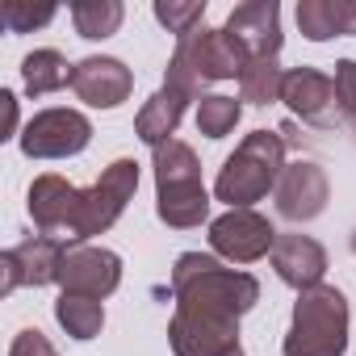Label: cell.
Wrapping results in <instances>:
<instances>
[{"mask_svg": "<svg viewBox=\"0 0 356 356\" xmlns=\"http://www.w3.org/2000/svg\"><path fill=\"white\" fill-rule=\"evenodd\" d=\"M72 88L84 105L92 109H113L130 97L134 88V76L122 59H109V55H92V59H80L76 72H72Z\"/></svg>", "mask_w": 356, "mask_h": 356, "instance_id": "5bb4252c", "label": "cell"}, {"mask_svg": "<svg viewBox=\"0 0 356 356\" xmlns=\"http://www.w3.org/2000/svg\"><path fill=\"white\" fill-rule=\"evenodd\" d=\"M55 318H59V327H63L72 339H92V335H101V327H105L101 302H97V298H80V293H63V298L55 302Z\"/></svg>", "mask_w": 356, "mask_h": 356, "instance_id": "44dd1931", "label": "cell"}, {"mask_svg": "<svg viewBox=\"0 0 356 356\" xmlns=\"http://www.w3.org/2000/svg\"><path fill=\"white\" fill-rule=\"evenodd\" d=\"M239 101L235 97H202V105H197V130L206 134V138H227L235 126H239Z\"/></svg>", "mask_w": 356, "mask_h": 356, "instance_id": "cb8c5ba5", "label": "cell"}, {"mask_svg": "<svg viewBox=\"0 0 356 356\" xmlns=\"http://www.w3.org/2000/svg\"><path fill=\"white\" fill-rule=\"evenodd\" d=\"M227 30L243 42V51L252 59H277L281 55V9L273 0H252L239 5L227 17Z\"/></svg>", "mask_w": 356, "mask_h": 356, "instance_id": "2e32d148", "label": "cell"}, {"mask_svg": "<svg viewBox=\"0 0 356 356\" xmlns=\"http://www.w3.org/2000/svg\"><path fill=\"white\" fill-rule=\"evenodd\" d=\"M9 356H59V352L51 348V339H47V335H42L38 327H30V331H22V335L13 339Z\"/></svg>", "mask_w": 356, "mask_h": 356, "instance_id": "83f0119b", "label": "cell"}, {"mask_svg": "<svg viewBox=\"0 0 356 356\" xmlns=\"http://www.w3.org/2000/svg\"><path fill=\"white\" fill-rule=\"evenodd\" d=\"M134 189H138V163H134V159H113V163L101 172V181H97V185L84 193V202H80V239L109 231V227L122 218L126 202L134 197Z\"/></svg>", "mask_w": 356, "mask_h": 356, "instance_id": "ba28073f", "label": "cell"}, {"mask_svg": "<svg viewBox=\"0 0 356 356\" xmlns=\"http://www.w3.org/2000/svg\"><path fill=\"white\" fill-rule=\"evenodd\" d=\"M281 172H285V138L273 130H252L235 147V155H227L214 193L231 210H252V202H260L268 189H277Z\"/></svg>", "mask_w": 356, "mask_h": 356, "instance_id": "3957f363", "label": "cell"}, {"mask_svg": "<svg viewBox=\"0 0 356 356\" xmlns=\"http://www.w3.org/2000/svg\"><path fill=\"white\" fill-rule=\"evenodd\" d=\"M248 63H252V55L243 51V42L227 26L222 30L197 26V30H189L181 42H176V55L168 63V80L163 84L176 88L185 101H193L214 80H239Z\"/></svg>", "mask_w": 356, "mask_h": 356, "instance_id": "7a4b0ae2", "label": "cell"}, {"mask_svg": "<svg viewBox=\"0 0 356 356\" xmlns=\"http://www.w3.org/2000/svg\"><path fill=\"white\" fill-rule=\"evenodd\" d=\"M92 143V126L76 109H42L22 130V151L30 159H67Z\"/></svg>", "mask_w": 356, "mask_h": 356, "instance_id": "52a82bcc", "label": "cell"}, {"mask_svg": "<svg viewBox=\"0 0 356 356\" xmlns=\"http://www.w3.org/2000/svg\"><path fill=\"white\" fill-rule=\"evenodd\" d=\"M172 293H176V306H185V310H210L227 318H239L260 302L256 277L222 268L214 256H202V252H185L176 260Z\"/></svg>", "mask_w": 356, "mask_h": 356, "instance_id": "6da1fadb", "label": "cell"}, {"mask_svg": "<svg viewBox=\"0 0 356 356\" xmlns=\"http://www.w3.org/2000/svg\"><path fill=\"white\" fill-rule=\"evenodd\" d=\"M63 293H80V298H109L122 285V260L105 248H76L63 260Z\"/></svg>", "mask_w": 356, "mask_h": 356, "instance_id": "9a60e30c", "label": "cell"}, {"mask_svg": "<svg viewBox=\"0 0 356 356\" xmlns=\"http://www.w3.org/2000/svg\"><path fill=\"white\" fill-rule=\"evenodd\" d=\"M55 17V5H22V0H5L0 5V22H5V30H13V34H30L34 26H47Z\"/></svg>", "mask_w": 356, "mask_h": 356, "instance_id": "d4e9b609", "label": "cell"}, {"mask_svg": "<svg viewBox=\"0 0 356 356\" xmlns=\"http://www.w3.org/2000/svg\"><path fill=\"white\" fill-rule=\"evenodd\" d=\"M281 101L310 126H335L343 122L339 118V105H335V80L314 72V67H293L285 72L281 80Z\"/></svg>", "mask_w": 356, "mask_h": 356, "instance_id": "4fadbf2b", "label": "cell"}, {"mask_svg": "<svg viewBox=\"0 0 356 356\" xmlns=\"http://www.w3.org/2000/svg\"><path fill=\"white\" fill-rule=\"evenodd\" d=\"M331 80H335V105H339V118L352 126V122H356V59H339Z\"/></svg>", "mask_w": 356, "mask_h": 356, "instance_id": "4316f807", "label": "cell"}, {"mask_svg": "<svg viewBox=\"0 0 356 356\" xmlns=\"http://www.w3.org/2000/svg\"><path fill=\"white\" fill-rule=\"evenodd\" d=\"M155 210L168 227H202L210 214V197L202 185V163L189 143L172 138L155 147Z\"/></svg>", "mask_w": 356, "mask_h": 356, "instance_id": "277c9868", "label": "cell"}, {"mask_svg": "<svg viewBox=\"0 0 356 356\" xmlns=\"http://www.w3.org/2000/svg\"><path fill=\"white\" fill-rule=\"evenodd\" d=\"M63 243L38 235V239H22L17 248H9L0 256V293H13L22 285H51L63 277Z\"/></svg>", "mask_w": 356, "mask_h": 356, "instance_id": "8fae6325", "label": "cell"}, {"mask_svg": "<svg viewBox=\"0 0 356 356\" xmlns=\"http://www.w3.org/2000/svg\"><path fill=\"white\" fill-rule=\"evenodd\" d=\"M168 343L176 356H227L239 348V318L176 306L168 323Z\"/></svg>", "mask_w": 356, "mask_h": 356, "instance_id": "8992f818", "label": "cell"}, {"mask_svg": "<svg viewBox=\"0 0 356 356\" xmlns=\"http://www.w3.org/2000/svg\"><path fill=\"white\" fill-rule=\"evenodd\" d=\"M80 202L84 193L72 189L63 176H38L30 185V218L55 243H80Z\"/></svg>", "mask_w": 356, "mask_h": 356, "instance_id": "9c48e42d", "label": "cell"}, {"mask_svg": "<svg viewBox=\"0 0 356 356\" xmlns=\"http://www.w3.org/2000/svg\"><path fill=\"white\" fill-rule=\"evenodd\" d=\"M210 248L235 264H252L277 248V231L256 210H231V214L210 222Z\"/></svg>", "mask_w": 356, "mask_h": 356, "instance_id": "30bf717a", "label": "cell"}, {"mask_svg": "<svg viewBox=\"0 0 356 356\" xmlns=\"http://www.w3.org/2000/svg\"><path fill=\"white\" fill-rule=\"evenodd\" d=\"M298 26H302V34L310 42L356 34V0H302L298 5Z\"/></svg>", "mask_w": 356, "mask_h": 356, "instance_id": "ac0fdd59", "label": "cell"}, {"mask_svg": "<svg viewBox=\"0 0 356 356\" xmlns=\"http://www.w3.org/2000/svg\"><path fill=\"white\" fill-rule=\"evenodd\" d=\"M72 63L59 55V51H34L26 55L22 63V80H26V92L30 97H47V92H59L63 84H72Z\"/></svg>", "mask_w": 356, "mask_h": 356, "instance_id": "ffe728a7", "label": "cell"}, {"mask_svg": "<svg viewBox=\"0 0 356 356\" xmlns=\"http://www.w3.org/2000/svg\"><path fill=\"white\" fill-rule=\"evenodd\" d=\"M227 356H243V348H235V352H227Z\"/></svg>", "mask_w": 356, "mask_h": 356, "instance_id": "f546056e", "label": "cell"}, {"mask_svg": "<svg viewBox=\"0 0 356 356\" xmlns=\"http://www.w3.org/2000/svg\"><path fill=\"white\" fill-rule=\"evenodd\" d=\"M185 97L176 92V88H159L143 109H138V118H134V134L143 138V143H151V147H163V143H172V134H176V126H181V118H185Z\"/></svg>", "mask_w": 356, "mask_h": 356, "instance_id": "d6986e66", "label": "cell"}, {"mask_svg": "<svg viewBox=\"0 0 356 356\" xmlns=\"http://www.w3.org/2000/svg\"><path fill=\"white\" fill-rule=\"evenodd\" d=\"M327 172L310 159H298L281 172L277 181V210L289 222H310L327 210Z\"/></svg>", "mask_w": 356, "mask_h": 356, "instance_id": "7c38bea8", "label": "cell"}, {"mask_svg": "<svg viewBox=\"0 0 356 356\" xmlns=\"http://www.w3.org/2000/svg\"><path fill=\"white\" fill-rule=\"evenodd\" d=\"M281 80H285V72L277 67V59H252L239 76V97L252 105H273V101H281Z\"/></svg>", "mask_w": 356, "mask_h": 356, "instance_id": "603a6c76", "label": "cell"}, {"mask_svg": "<svg viewBox=\"0 0 356 356\" xmlns=\"http://www.w3.org/2000/svg\"><path fill=\"white\" fill-rule=\"evenodd\" d=\"M0 105H5V138H9L13 126H17V97L13 92H0Z\"/></svg>", "mask_w": 356, "mask_h": 356, "instance_id": "f1b7e54d", "label": "cell"}, {"mask_svg": "<svg viewBox=\"0 0 356 356\" xmlns=\"http://www.w3.org/2000/svg\"><path fill=\"white\" fill-rule=\"evenodd\" d=\"M285 356H343L348 352V298L335 285L302 289L293 323L281 343Z\"/></svg>", "mask_w": 356, "mask_h": 356, "instance_id": "5b68a950", "label": "cell"}, {"mask_svg": "<svg viewBox=\"0 0 356 356\" xmlns=\"http://www.w3.org/2000/svg\"><path fill=\"white\" fill-rule=\"evenodd\" d=\"M273 268H277V277H281L285 285H293V289L302 293V289L323 285L327 252H323V243H314L310 235H277Z\"/></svg>", "mask_w": 356, "mask_h": 356, "instance_id": "e0dca14e", "label": "cell"}, {"mask_svg": "<svg viewBox=\"0 0 356 356\" xmlns=\"http://www.w3.org/2000/svg\"><path fill=\"white\" fill-rule=\"evenodd\" d=\"M155 17H159V26H168V34L185 38L189 30L202 26V17H206V0H202V5H197V0H193V5H172V0L163 5V0H159V5H155Z\"/></svg>", "mask_w": 356, "mask_h": 356, "instance_id": "484cf974", "label": "cell"}, {"mask_svg": "<svg viewBox=\"0 0 356 356\" xmlns=\"http://www.w3.org/2000/svg\"><path fill=\"white\" fill-rule=\"evenodd\" d=\"M126 9L118 5V0H80V5H72V22H76V34L80 38H109L118 34Z\"/></svg>", "mask_w": 356, "mask_h": 356, "instance_id": "7402d4cb", "label": "cell"}, {"mask_svg": "<svg viewBox=\"0 0 356 356\" xmlns=\"http://www.w3.org/2000/svg\"><path fill=\"white\" fill-rule=\"evenodd\" d=\"M352 252H356V235H352Z\"/></svg>", "mask_w": 356, "mask_h": 356, "instance_id": "4dcf8cb0", "label": "cell"}]
</instances>
